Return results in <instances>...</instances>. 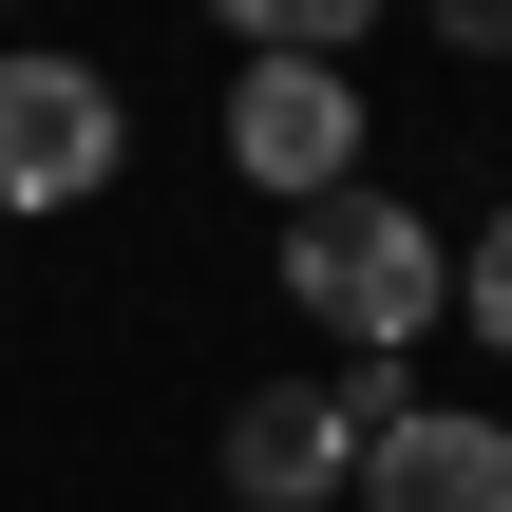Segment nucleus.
Returning <instances> with one entry per match:
<instances>
[{"instance_id": "nucleus-7", "label": "nucleus", "mask_w": 512, "mask_h": 512, "mask_svg": "<svg viewBox=\"0 0 512 512\" xmlns=\"http://www.w3.org/2000/svg\"><path fill=\"white\" fill-rule=\"evenodd\" d=\"M456 323H475V342H494V361H512V209H494V228H475V266H456Z\"/></svg>"}, {"instance_id": "nucleus-4", "label": "nucleus", "mask_w": 512, "mask_h": 512, "mask_svg": "<svg viewBox=\"0 0 512 512\" xmlns=\"http://www.w3.org/2000/svg\"><path fill=\"white\" fill-rule=\"evenodd\" d=\"M361 456H380L361 380H304V399H247V418H228V494H247V512H323Z\"/></svg>"}, {"instance_id": "nucleus-6", "label": "nucleus", "mask_w": 512, "mask_h": 512, "mask_svg": "<svg viewBox=\"0 0 512 512\" xmlns=\"http://www.w3.org/2000/svg\"><path fill=\"white\" fill-rule=\"evenodd\" d=\"M209 19H228L247 57H342V38H361L380 0H209Z\"/></svg>"}, {"instance_id": "nucleus-3", "label": "nucleus", "mask_w": 512, "mask_h": 512, "mask_svg": "<svg viewBox=\"0 0 512 512\" xmlns=\"http://www.w3.org/2000/svg\"><path fill=\"white\" fill-rule=\"evenodd\" d=\"M114 152H133L114 76H76V57H19V76H0V190H19V209H76Z\"/></svg>"}, {"instance_id": "nucleus-8", "label": "nucleus", "mask_w": 512, "mask_h": 512, "mask_svg": "<svg viewBox=\"0 0 512 512\" xmlns=\"http://www.w3.org/2000/svg\"><path fill=\"white\" fill-rule=\"evenodd\" d=\"M418 19H437L456 57H512V0H418Z\"/></svg>"}, {"instance_id": "nucleus-5", "label": "nucleus", "mask_w": 512, "mask_h": 512, "mask_svg": "<svg viewBox=\"0 0 512 512\" xmlns=\"http://www.w3.org/2000/svg\"><path fill=\"white\" fill-rule=\"evenodd\" d=\"M361 494L380 512H512V418H399L361 456Z\"/></svg>"}, {"instance_id": "nucleus-2", "label": "nucleus", "mask_w": 512, "mask_h": 512, "mask_svg": "<svg viewBox=\"0 0 512 512\" xmlns=\"http://www.w3.org/2000/svg\"><path fill=\"white\" fill-rule=\"evenodd\" d=\"M342 152H361V76H342V57H247V76H228V171H247V190L323 209Z\"/></svg>"}, {"instance_id": "nucleus-1", "label": "nucleus", "mask_w": 512, "mask_h": 512, "mask_svg": "<svg viewBox=\"0 0 512 512\" xmlns=\"http://www.w3.org/2000/svg\"><path fill=\"white\" fill-rule=\"evenodd\" d=\"M285 304H323L342 342H418L456 304V247L380 190H323V209H285Z\"/></svg>"}]
</instances>
